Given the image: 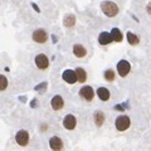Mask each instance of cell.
<instances>
[{
    "label": "cell",
    "mask_w": 151,
    "mask_h": 151,
    "mask_svg": "<svg viewBox=\"0 0 151 151\" xmlns=\"http://www.w3.org/2000/svg\"><path fill=\"white\" fill-rule=\"evenodd\" d=\"M101 9H102L103 14L107 17H110V18L117 15V13H119V6L112 1H103L101 4Z\"/></svg>",
    "instance_id": "1"
},
{
    "label": "cell",
    "mask_w": 151,
    "mask_h": 151,
    "mask_svg": "<svg viewBox=\"0 0 151 151\" xmlns=\"http://www.w3.org/2000/svg\"><path fill=\"white\" fill-rule=\"evenodd\" d=\"M130 117L129 116H120L116 120V129L119 131H126L130 127Z\"/></svg>",
    "instance_id": "2"
},
{
    "label": "cell",
    "mask_w": 151,
    "mask_h": 151,
    "mask_svg": "<svg viewBox=\"0 0 151 151\" xmlns=\"http://www.w3.org/2000/svg\"><path fill=\"white\" fill-rule=\"evenodd\" d=\"M15 141H17L18 145L27 146L28 142H29V134H28L27 131H24V130H20L15 136Z\"/></svg>",
    "instance_id": "3"
},
{
    "label": "cell",
    "mask_w": 151,
    "mask_h": 151,
    "mask_svg": "<svg viewBox=\"0 0 151 151\" xmlns=\"http://www.w3.org/2000/svg\"><path fill=\"white\" fill-rule=\"evenodd\" d=\"M117 70H119V74L121 77H126L131 70V65L127 60H120L119 64H117Z\"/></svg>",
    "instance_id": "4"
},
{
    "label": "cell",
    "mask_w": 151,
    "mask_h": 151,
    "mask_svg": "<svg viewBox=\"0 0 151 151\" xmlns=\"http://www.w3.org/2000/svg\"><path fill=\"white\" fill-rule=\"evenodd\" d=\"M79 96H81L82 98H84L86 101H92L93 97H94V91H93L92 87L84 86V87H82L81 89H79Z\"/></svg>",
    "instance_id": "5"
},
{
    "label": "cell",
    "mask_w": 151,
    "mask_h": 151,
    "mask_svg": "<svg viewBox=\"0 0 151 151\" xmlns=\"http://www.w3.org/2000/svg\"><path fill=\"white\" fill-rule=\"evenodd\" d=\"M47 39H48V34L44 29H37L33 33V40L37 43H45Z\"/></svg>",
    "instance_id": "6"
},
{
    "label": "cell",
    "mask_w": 151,
    "mask_h": 151,
    "mask_svg": "<svg viewBox=\"0 0 151 151\" xmlns=\"http://www.w3.org/2000/svg\"><path fill=\"white\" fill-rule=\"evenodd\" d=\"M35 64L39 69H45L49 65V59L45 54H38L35 57Z\"/></svg>",
    "instance_id": "7"
},
{
    "label": "cell",
    "mask_w": 151,
    "mask_h": 151,
    "mask_svg": "<svg viewBox=\"0 0 151 151\" xmlns=\"http://www.w3.org/2000/svg\"><path fill=\"white\" fill-rule=\"evenodd\" d=\"M63 79L67 83L69 84H73L76 82H78L77 79V73H76V70H72V69H67L63 72Z\"/></svg>",
    "instance_id": "8"
},
{
    "label": "cell",
    "mask_w": 151,
    "mask_h": 151,
    "mask_svg": "<svg viewBox=\"0 0 151 151\" xmlns=\"http://www.w3.org/2000/svg\"><path fill=\"white\" fill-rule=\"evenodd\" d=\"M76 125H77V120H76V117L73 115H67L64 117L63 120V126L65 127L67 130H73Z\"/></svg>",
    "instance_id": "9"
},
{
    "label": "cell",
    "mask_w": 151,
    "mask_h": 151,
    "mask_svg": "<svg viewBox=\"0 0 151 151\" xmlns=\"http://www.w3.org/2000/svg\"><path fill=\"white\" fill-rule=\"evenodd\" d=\"M50 105H52V107H53V110L58 111V110H60V108H63L64 101H63V98L60 96H54L53 98H52V101H50Z\"/></svg>",
    "instance_id": "10"
},
{
    "label": "cell",
    "mask_w": 151,
    "mask_h": 151,
    "mask_svg": "<svg viewBox=\"0 0 151 151\" xmlns=\"http://www.w3.org/2000/svg\"><path fill=\"white\" fill-rule=\"evenodd\" d=\"M49 146H50V149L52 150H55V151H58L63 147V142H62V140H60L59 137H57V136H53L50 140H49Z\"/></svg>",
    "instance_id": "11"
},
{
    "label": "cell",
    "mask_w": 151,
    "mask_h": 151,
    "mask_svg": "<svg viewBox=\"0 0 151 151\" xmlns=\"http://www.w3.org/2000/svg\"><path fill=\"white\" fill-rule=\"evenodd\" d=\"M112 40H113L112 34H110V33H106V32L101 33L100 37H98V42H100V44H102V45H107V44H110Z\"/></svg>",
    "instance_id": "12"
},
{
    "label": "cell",
    "mask_w": 151,
    "mask_h": 151,
    "mask_svg": "<svg viewBox=\"0 0 151 151\" xmlns=\"http://www.w3.org/2000/svg\"><path fill=\"white\" fill-rule=\"evenodd\" d=\"M73 53H74L76 57H78V58H83V57L87 54V50H86V48H84L82 44H74Z\"/></svg>",
    "instance_id": "13"
},
{
    "label": "cell",
    "mask_w": 151,
    "mask_h": 151,
    "mask_svg": "<svg viewBox=\"0 0 151 151\" xmlns=\"http://www.w3.org/2000/svg\"><path fill=\"white\" fill-rule=\"evenodd\" d=\"M97 96L101 101H108V98H110V91L105 87H100L97 89Z\"/></svg>",
    "instance_id": "14"
},
{
    "label": "cell",
    "mask_w": 151,
    "mask_h": 151,
    "mask_svg": "<svg viewBox=\"0 0 151 151\" xmlns=\"http://www.w3.org/2000/svg\"><path fill=\"white\" fill-rule=\"evenodd\" d=\"M76 73H77V79H78L79 83L86 82V79H87V73H86V70H84L83 68L78 67L77 69H76Z\"/></svg>",
    "instance_id": "15"
},
{
    "label": "cell",
    "mask_w": 151,
    "mask_h": 151,
    "mask_svg": "<svg viewBox=\"0 0 151 151\" xmlns=\"http://www.w3.org/2000/svg\"><path fill=\"white\" fill-rule=\"evenodd\" d=\"M63 24L67 27V28H72L76 24V17L72 15V14H68V15L64 17V20H63Z\"/></svg>",
    "instance_id": "16"
},
{
    "label": "cell",
    "mask_w": 151,
    "mask_h": 151,
    "mask_svg": "<svg viewBox=\"0 0 151 151\" xmlns=\"http://www.w3.org/2000/svg\"><path fill=\"white\" fill-rule=\"evenodd\" d=\"M111 34H112V38L115 42H122V38H124V35H122L121 30L119 29V28H113V29L111 30Z\"/></svg>",
    "instance_id": "17"
},
{
    "label": "cell",
    "mask_w": 151,
    "mask_h": 151,
    "mask_svg": "<svg viewBox=\"0 0 151 151\" xmlns=\"http://www.w3.org/2000/svg\"><path fill=\"white\" fill-rule=\"evenodd\" d=\"M127 40H129V43H130L131 45H136V44H139V42H140L139 37L135 35V34H132L131 32L127 33Z\"/></svg>",
    "instance_id": "18"
},
{
    "label": "cell",
    "mask_w": 151,
    "mask_h": 151,
    "mask_svg": "<svg viewBox=\"0 0 151 151\" xmlns=\"http://www.w3.org/2000/svg\"><path fill=\"white\" fill-rule=\"evenodd\" d=\"M94 121H96V125L97 126H102L103 121H105V115H103L102 112L97 111L96 113H94Z\"/></svg>",
    "instance_id": "19"
},
{
    "label": "cell",
    "mask_w": 151,
    "mask_h": 151,
    "mask_svg": "<svg viewBox=\"0 0 151 151\" xmlns=\"http://www.w3.org/2000/svg\"><path fill=\"white\" fill-rule=\"evenodd\" d=\"M103 77H105V79L107 82H112L113 79H115V72H113L112 69H107L105 74H103Z\"/></svg>",
    "instance_id": "20"
},
{
    "label": "cell",
    "mask_w": 151,
    "mask_h": 151,
    "mask_svg": "<svg viewBox=\"0 0 151 151\" xmlns=\"http://www.w3.org/2000/svg\"><path fill=\"white\" fill-rule=\"evenodd\" d=\"M0 88H1V91H4V89L6 88V86H8V81H6V78L4 77V76H1V79H0Z\"/></svg>",
    "instance_id": "21"
}]
</instances>
